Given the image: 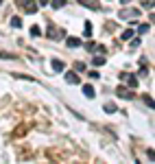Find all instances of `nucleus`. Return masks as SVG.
<instances>
[{"instance_id":"dca6fc26","label":"nucleus","mask_w":155,"mask_h":164,"mask_svg":"<svg viewBox=\"0 0 155 164\" xmlns=\"http://www.w3.org/2000/svg\"><path fill=\"white\" fill-rule=\"evenodd\" d=\"M39 33H42L39 27H31V35H33V37H39Z\"/></svg>"},{"instance_id":"6ab92c4d","label":"nucleus","mask_w":155,"mask_h":164,"mask_svg":"<svg viewBox=\"0 0 155 164\" xmlns=\"http://www.w3.org/2000/svg\"><path fill=\"white\" fill-rule=\"evenodd\" d=\"M142 99H144V103H146V105H151V107H153V96H149V94H144Z\"/></svg>"},{"instance_id":"393cba45","label":"nucleus","mask_w":155,"mask_h":164,"mask_svg":"<svg viewBox=\"0 0 155 164\" xmlns=\"http://www.w3.org/2000/svg\"><path fill=\"white\" fill-rule=\"evenodd\" d=\"M0 5H2V0H0Z\"/></svg>"},{"instance_id":"1a4fd4ad","label":"nucleus","mask_w":155,"mask_h":164,"mask_svg":"<svg viewBox=\"0 0 155 164\" xmlns=\"http://www.w3.org/2000/svg\"><path fill=\"white\" fill-rule=\"evenodd\" d=\"M124 79L129 81V88H131V90H133V88H138V79H136L133 75H124Z\"/></svg>"},{"instance_id":"4468645a","label":"nucleus","mask_w":155,"mask_h":164,"mask_svg":"<svg viewBox=\"0 0 155 164\" xmlns=\"http://www.w3.org/2000/svg\"><path fill=\"white\" fill-rule=\"evenodd\" d=\"M149 29H151L149 24H140V27H138V33H140V35H144V33H149Z\"/></svg>"},{"instance_id":"b1692460","label":"nucleus","mask_w":155,"mask_h":164,"mask_svg":"<svg viewBox=\"0 0 155 164\" xmlns=\"http://www.w3.org/2000/svg\"><path fill=\"white\" fill-rule=\"evenodd\" d=\"M133 0H120V5H131Z\"/></svg>"},{"instance_id":"f03ea898","label":"nucleus","mask_w":155,"mask_h":164,"mask_svg":"<svg viewBox=\"0 0 155 164\" xmlns=\"http://www.w3.org/2000/svg\"><path fill=\"white\" fill-rule=\"evenodd\" d=\"M116 96H120V99H127V101H131V99H133V90H127L124 85H118V88H116Z\"/></svg>"},{"instance_id":"9d476101","label":"nucleus","mask_w":155,"mask_h":164,"mask_svg":"<svg viewBox=\"0 0 155 164\" xmlns=\"http://www.w3.org/2000/svg\"><path fill=\"white\" fill-rule=\"evenodd\" d=\"M53 68L57 70V72H61V70H63L66 66H63V61H59V59H53Z\"/></svg>"},{"instance_id":"0eeeda50","label":"nucleus","mask_w":155,"mask_h":164,"mask_svg":"<svg viewBox=\"0 0 155 164\" xmlns=\"http://www.w3.org/2000/svg\"><path fill=\"white\" fill-rule=\"evenodd\" d=\"M68 48H76V46H81V39L79 37H68Z\"/></svg>"},{"instance_id":"5701e85b","label":"nucleus","mask_w":155,"mask_h":164,"mask_svg":"<svg viewBox=\"0 0 155 164\" xmlns=\"http://www.w3.org/2000/svg\"><path fill=\"white\" fill-rule=\"evenodd\" d=\"M37 2H39L42 7H46V5H50V0H37Z\"/></svg>"},{"instance_id":"39448f33","label":"nucleus","mask_w":155,"mask_h":164,"mask_svg":"<svg viewBox=\"0 0 155 164\" xmlns=\"http://www.w3.org/2000/svg\"><path fill=\"white\" fill-rule=\"evenodd\" d=\"M66 81H68V83H72V85H76V83H81V79L76 77L74 72H66Z\"/></svg>"},{"instance_id":"412c9836","label":"nucleus","mask_w":155,"mask_h":164,"mask_svg":"<svg viewBox=\"0 0 155 164\" xmlns=\"http://www.w3.org/2000/svg\"><path fill=\"white\" fill-rule=\"evenodd\" d=\"M74 68H76V70H79V72H83V70H85V66H83V64H79V61H76V64H74Z\"/></svg>"},{"instance_id":"ddd939ff","label":"nucleus","mask_w":155,"mask_h":164,"mask_svg":"<svg viewBox=\"0 0 155 164\" xmlns=\"http://www.w3.org/2000/svg\"><path fill=\"white\" fill-rule=\"evenodd\" d=\"M133 35H136V33H133V31H131V29H127V31H124V33H122V35H120V37H122V39H131V37H133Z\"/></svg>"},{"instance_id":"6e6552de","label":"nucleus","mask_w":155,"mask_h":164,"mask_svg":"<svg viewBox=\"0 0 155 164\" xmlns=\"http://www.w3.org/2000/svg\"><path fill=\"white\" fill-rule=\"evenodd\" d=\"M83 94H85L88 99H94V96H96V92H94L92 85H83Z\"/></svg>"},{"instance_id":"f8f14e48","label":"nucleus","mask_w":155,"mask_h":164,"mask_svg":"<svg viewBox=\"0 0 155 164\" xmlns=\"http://www.w3.org/2000/svg\"><path fill=\"white\" fill-rule=\"evenodd\" d=\"M103 109H105L107 114H114V112H116V105H114V103H105V107H103Z\"/></svg>"},{"instance_id":"9b49d317","label":"nucleus","mask_w":155,"mask_h":164,"mask_svg":"<svg viewBox=\"0 0 155 164\" xmlns=\"http://www.w3.org/2000/svg\"><path fill=\"white\" fill-rule=\"evenodd\" d=\"M11 27L13 29H22V20L20 18H11Z\"/></svg>"},{"instance_id":"aec40b11","label":"nucleus","mask_w":155,"mask_h":164,"mask_svg":"<svg viewBox=\"0 0 155 164\" xmlns=\"http://www.w3.org/2000/svg\"><path fill=\"white\" fill-rule=\"evenodd\" d=\"M142 7H144V9H149V7H153V0H142Z\"/></svg>"},{"instance_id":"a211bd4d","label":"nucleus","mask_w":155,"mask_h":164,"mask_svg":"<svg viewBox=\"0 0 155 164\" xmlns=\"http://www.w3.org/2000/svg\"><path fill=\"white\" fill-rule=\"evenodd\" d=\"M105 64V57H94V66H103Z\"/></svg>"},{"instance_id":"7ed1b4c3","label":"nucleus","mask_w":155,"mask_h":164,"mask_svg":"<svg viewBox=\"0 0 155 164\" xmlns=\"http://www.w3.org/2000/svg\"><path fill=\"white\" fill-rule=\"evenodd\" d=\"M79 5H83V7L92 9V11H98V9H100V5L96 2V0H79Z\"/></svg>"},{"instance_id":"f3484780","label":"nucleus","mask_w":155,"mask_h":164,"mask_svg":"<svg viewBox=\"0 0 155 164\" xmlns=\"http://www.w3.org/2000/svg\"><path fill=\"white\" fill-rule=\"evenodd\" d=\"M63 7V0H53V9H61Z\"/></svg>"},{"instance_id":"423d86ee","label":"nucleus","mask_w":155,"mask_h":164,"mask_svg":"<svg viewBox=\"0 0 155 164\" xmlns=\"http://www.w3.org/2000/svg\"><path fill=\"white\" fill-rule=\"evenodd\" d=\"M48 37H50V39H59V37H61V31L55 29V27H50V29H48Z\"/></svg>"},{"instance_id":"4be33fe9","label":"nucleus","mask_w":155,"mask_h":164,"mask_svg":"<svg viewBox=\"0 0 155 164\" xmlns=\"http://www.w3.org/2000/svg\"><path fill=\"white\" fill-rule=\"evenodd\" d=\"M146 75H149V70H146V66H142L140 68V77H146Z\"/></svg>"},{"instance_id":"f257e3e1","label":"nucleus","mask_w":155,"mask_h":164,"mask_svg":"<svg viewBox=\"0 0 155 164\" xmlns=\"http://www.w3.org/2000/svg\"><path fill=\"white\" fill-rule=\"evenodd\" d=\"M118 15H120L122 20H138V18H140V9H122Z\"/></svg>"},{"instance_id":"2eb2a0df","label":"nucleus","mask_w":155,"mask_h":164,"mask_svg":"<svg viewBox=\"0 0 155 164\" xmlns=\"http://www.w3.org/2000/svg\"><path fill=\"white\" fill-rule=\"evenodd\" d=\"M85 37H92V24L90 22H85V33H83Z\"/></svg>"},{"instance_id":"20e7f679","label":"nucleus","mask_w":155,"mask_h":164,"mask_svg":"<svg viewBox=\"0 0 155 164\" xmlns=\"http://www.w3.org/2000/svg\"><path fill=\"white\" fill-rule=\"evenodd\" d=\"M22 9H24V11H29V13H35V11H37V5L33 2V0H24Z\"/></svg>"}]
</instances>
